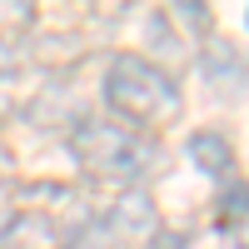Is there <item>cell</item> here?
<instances>
[{
    "label": "cell",
    "mask_w": 249,
    "mask_h": 249,
    "mask_svg": "<svg viewBox=\"0 0 249 249\" xmlns=\"http://www.w3.org/2000/svg\"><path fill=\"white\" fill-rule=\"evenodd\" d=\"M105 100H110L120 115L150 120V124L179 115V90H175V80L164 75V70H155L150 60H140V55H115V60H110Z\"/></svg>",
    "instance_id": "obj_1"
},
{
    "label": "cell",
    "mask_w": 249,
    "mask_h": 249,
    "mask_svg": "<svg viewBox=\"0 0 249 249\" xmlns=\"http://www.w3.org/2000/svg\"><path fill=\"white\" fill-rule=\"evenodd\" d=\"M70 150L80 155V164H90L95 175H124V179L144 175L150 160H155V150H144L140 140H130L120 124H105V120H85L70 135Z\"/></svg>",
    "instance_id": "obj_2"
},
{
    "label": "cell",
    "mask_w": 249,
    "mask_h": 249,
    "mask_svg": "<svg viewBox=\"0 0 249 249\" xmlns=\"http://www.w3.org/2000/svg\"><path fill=\"white\" fill-rule=\"evenodd\" d=\"M155 230H160V214H155L150 195L130 190V195L115 204V214H110V234H120V239H150Z\"/></svg>",
    "instance_id": "obj_3"
},
{
    "label": "cell",
    "mask_w": 249,
    "mask_h": 249,
    "mask_svg": "<svg viewBox=\"0 0 249 249\" xmlns=\"http://www.w3.org/2000/svg\"><path fill=\"white\" fill-rule=\"evenodd\" d=\"M184 155H190V164H195V170H204V175H224V170L234 164L230 140L214 135V130H195L190 144H184Z\"/></svg>",
    "instance_id": "obj_4"
},
{
    "label": "cell",
    "mask_w": 249,
    "mask_h": 249,
    "mask_svg": "<svg viewBox=\"0 0 249 249\" xmlns=\"http://www.w3.org/2000/svg\"><path fill=\"white\" fill-rule=\"evenodd\" d=\"M204 75H210V85H219V90H244L249 60L234 45H210L204 50Z\"/></svg>",
    "instance_id": "obj_5"
},
{
    "label": "cell",
    "mask_w": 249,
    "mask_h": 249,
    "mask_svg": "<svg viewBox=\"0 0 249 249\" xmlns=\"http://www.w3.org/2000/svg\"><path fill=\"white\" fill-rule=\"evenodd\" d=\"M5 239H10V249H25V244L35 249V244H50V239H55V224H50L45 214H20V219L10 224Z\"/></svg>",
    "instance_id": "obj_6"
},
{
    "label": "cell",
    "mask_w": 249,
    "mask_h": 249,
    "mask_svg": "<svg viewBox=\"0 0 249 249\" xmlns=\"http://www.w3.org/2000/svg\"><path fill=\"white\" fill-rule=\"evenodd\" d=\"M244 219H249V184H234V190L219 199V224L230 230V224H244Z\"/></svg>",
    "instance_id": "obj_7"
},
{
    "label": "cell",
    "mask_w": 249,
    "mask_h": 249,
    "mask_svg": "<svg viewBox=\"0 0 249 249\" xmlns=\"http://www.w3.org/2000/svg\"><path fill=\"white\" fill-rule=\"evenodd\" d=\"M105 239H110V224H90L75 234V249H105Z\"/></svg>",
    "instance_id": "obj_8"
},
{
    "label": "cell",
    "mask_w": 249,
    "mask_h": 249,
    "mask_svg": "<svg viewBox=\"0 0 249 249\" xmlns=\"http://www.w3.org/2000/svg\"><path fill=\"white\" fill-rule=\"evenodd\" d=\"M175 15H179L190 30H210V10H204V5H179Z\"/></svg>",
    "instance_id": "obj_9"
},
{
    "label": "cell",
    "mask_w": 249,
    "mask_h": 249,
    "mask_svg": "<svg viewBox=\"0 0 249 249\" xmlns=\"http://www.w3.org/2000/svg\"><path fill=\"white\" fill-rule=\"evenodd\" d=\"M0 249H10V239H5V234H0Z\"/></svg>",
    "instance_id": "obj_10"
},
{
    "label": "cell",
    "mask_w": 249,
    "mask_h": 249,
    "mask_svg": "<svg viewBox=\"0 0 249 249\" xmlns=\"http://www.w3.org/2000/svg\"><path fill=\"white\" fill-rule=\"evenodd\" d=\"M0 65H5V45H0Z\"/></svg>",
    "instance_id": "obj_11"
}]
</instances>
